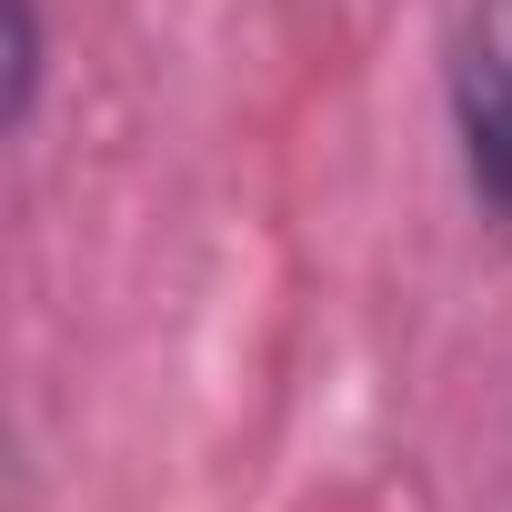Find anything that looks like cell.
I'll list each match as a JSON object with an SVG mask.
<instances>
[{
	"label": "cell",
	"mask_w": 512,
	"mask_h": 512,
	"mask_svg": "<svg viewBox=\"0 0 512 512\" xmlns=\"http://www.w3.org/2000/svg\"><path fill=\"white\" fill-rule=\"evenodd\" d=\"M452 141L472 191L512 221V0H462L452 21Z\"/></svg>",
	"instance_id": "6da1fadb"
},
{
	"label": "cell",
	"mask_w": 512,
	"mask_h": 512,
	"mask_svg": "<svg viewBox=\"0 0 512 512\" xmlns=\"http://www.w3.org/2000/svg\"><path fill=\"white\" fill-rule=\"evenodd\" d=\"M31 101H41V0H11V101H0V121H31Z\"/></svg>",
	"instance_id": "7a4b0ae2"
}]
</instances>
